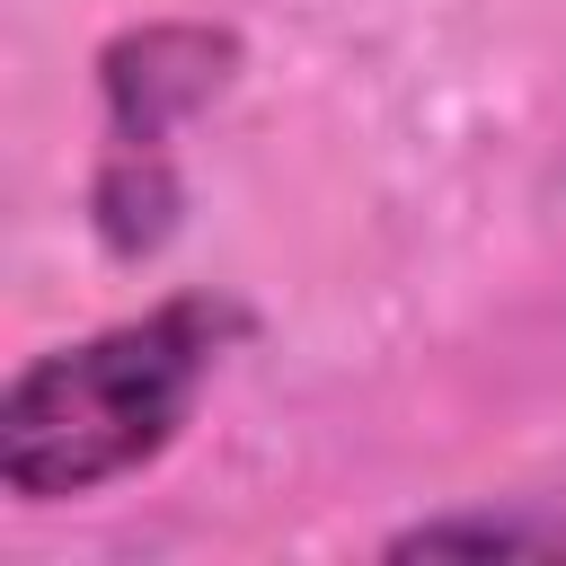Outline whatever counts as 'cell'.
<instances>
[{"instance_id": "4", "label": "cell", "mask_w": 566, "mask_h": 566, "mask_svg": "<svg viewBox=\"0 0 566 566\" xmlns=\"http://www.w3.org/2000/svg\"><path fill=\"white\" fill-rule=\"evenodd\" d=\"M177 168H168V150H124V142H106V159H97V186H88V221H97V239L115 248V256H150L168 230H177Z\"/></svg>"}, {"instance_id": "1", "label": "cell", "mask_w": 566, "mask_h": 566, "mask_svg": "<svg viewBox=\"0 0 566 566\" xmlns=\"http://www.w3.org/2000/svg\"><path fill=\"white\" fill-rule=\"evenodd\" d=\"M221 336H230V310L159 301L124 327L35 354L0 389V486L18 504H71L150 469L186 433L221 363Z\"/></svg>"}, {"instance_id": "3", "label": "cell", "mask_w": 566, "mask_h": 566, "mask_svg": "<svg viewBox=\"0 0 566 566\" xmlns=\"http://www.w3.org/2000/svg\"><path fill=\"white\" fill-rule=\"evenodd\" d=\"M389 557H566V486L557 495H504L478 513H442L389 539Z\"/></svg>"}, {"instance_id": "2", "label": "cell", "mask_w": 566, "mask_h": 566, "mask_svg": "<svg viewBox=\"0 0 566 566\" xmlns=\"http://www.w3.org/2000/svg\"><path fill=\"white\" fill-rule=\"evenodd\" d=\"M230 80H239V35H230V27H195V18L133 27V35H115V44L97 53L106 142H124V150H168V133L195 124Z\"/></svg>"}]
</instances>
